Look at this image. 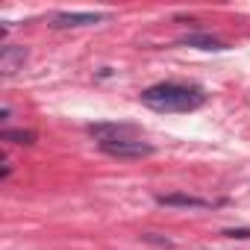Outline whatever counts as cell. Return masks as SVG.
<instances>
[{
	"instance_id": "obj_1",
	"label": "cell",
	"mask_w": 250,
	"mask_h": 250,
	"mask_svg": "<svg viewBox=\"0 0 250 250\" xmlns=\"http://www.w3.org/2000/svg\"><path fill=\"white\" fill-rule=\"evenodd\" d=\"M142 103L153 112H194L206 103V91L200 85H183V83H156L142 91Z\"/></svg>"
},
{
	"instance_id": "obj_2",
	"label": "cell",
	"mask_w": 250,
	"mask_h": 250,
	"mask_svg": "<svg viewBox=\"0 0 250 250\" xmlns=\"http://www.w3.org/2000/svg\"><path fill=\"white\" fill-rule=\"evenodd\" d=\"M88 136H94L97 145L130 142V139H142V127H136V124H124V121H103V124H88Z\"/></svg>"
},
{
	"instance_id": "obj_3",
	"label": "cell",
	"mask_w": 250,
	"mask_h": 250,
	"mask_svg": "<svg viewBox=\"0 0 250 250\" xmlns=\"http://www.w3.org/2000/svg\"><path fill=\"white\" fill-rule=\"evenodd\" d=\"M106 156H115V159H145V156H153L156 147L142 142V139H130V142H109V145H97Z\"/></svg>"
},
{
	"instance_id": "obj_4",
	"label": "cell",
	"mask_w": 250,
	"mask_h": 250,
	"mask_svg": "<svg viewBox=\"0 0 250 250\" xmlns=\"http://www.w3.org/2000/svg\"><path fill=\"white\" fill-rule=\"evenodd\" d=\"M106 15L103 12H59L53 15L50 27L53 30H71V27H91V24H100Z\"/></svg>"
},
{
	"instance_id": "obj_5",
	"label": "cell",
	"mask_w": 250,
	"mask_h": 250,
	"mask_svg": "<svg viewBox=\"0 0 250 250\" xmlns=\"http://www.w3.org/2000/svg\"><path fill=\"white\" fill-rule=\"evenodd\" d=\"M27 47L24 44H3V50H0V74L3 77H12L24 68L27 62Z\"/></svg>"
},
{
	"instance_id": "obj_6",
	"label": "cell",
	"mask_w": 250,
	"mask_h": 250,
	"mask_svg": "<svg viewBox=\"0 0 250 250\" xmlns=\"http://www.w3.org/2000/svg\"><path fill=\"white\" fill-rule=\"evenodd\" d=\"M156 203H159V206H177V209H212V200L194 197V194H183V191L156 194Z\"/></svg>"
},
{
	"instance_id": "obj_7",
	"label": "cell",
	"mask_w": 250,
	"mask_h": 250,
	"mask_svg": "<svg viewBox=\"0 0 250 250\" xmlns=\"http://www.w3.org/2000/svg\"><path fill=\"white\" fill-rule=\"evenodd\" d=\"M180 44H186V47H197V50H227V44H224L221 39L206 36V33H191V36H186Z\"/></svg>"
},
{
	"instance_id": "obj_8",
	"label": "cell",
	"mask_w": 250,
	"mask_h": 250,
	"mask_svg": "<svg viewBox=\"0 0 250 250\" xmlns=\"http://www.w3.org/2000/svg\"><path fill=\"white\" fill-rule=\"evenodd\" d=\"M0 139L9 145H36V133L33 130H3Z\"/></svg>"
},
{
	"instance_id": "obj_9",
	"label": "cell",
	"mask_w": 250,
	"mask_h": 250,
	"mask_svg": "<svg viewBox=\"0 0 250 250\" xmlns=\"http://www.w3.org/2000/svg\"><path fill=\"white\" fill-rule=\"evenodd\" d=\"M224 235H229V238H250V229H224Z\"/></svg>"
}]
</instances>
